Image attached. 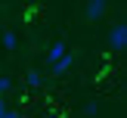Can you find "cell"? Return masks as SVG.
<instances>
[{"label": "cell", "instance_id": "1", "mask_svg": "<svg viewBox=\"0 0 127 118\" xmlns=\"http://www.w3.org/2000/svg\"><path fill=\"white\" fill-rule=\"evenodd\" d=\"M109 47H112V50H124V47H127V25H124V22H118L115 28L109 31Z\"/></svg>", "mask_w": 127, "mask_h": 118}, {"label": "cell", "instance_id": "2", "mask_svg": "<svg viewBox=\"0 0 127 118\" xmlns=\"http://www.w3.org/2000/svg\"><path fill=\"white\" fill-rule=\"evenodd\" d=\"M105 9H109V3H105V0H90V3L84 6V12H87V19H99V16H102Z\"/></svg>", "mask_w": 127, "mask_h": 118}, {"label": "cell", "instance_id": "3", "mask_svg": "<svg viewBox=\"0 0 127 118\" xmlns=\"http://www.w3.org/2000/svg\"><path fill=\"white\" fill-rule=\"evenodd\" d=\"M65 53H68V50H65V43H62V40H53V43H50V50H47V59H50V65H53V62H59Z\"/></svg>", "mask_w": 127, "mask_h": 118}, {"label": "cell", "instance_id": "4", "mask_svg": "<svg viewBox=\"0 0 127 118\" xmlns=\"http://www.w3.org/2000/svg\"><path fill=\"white\" fill-rule=\"evenodd\" d=\"M71 62H74V56H71V53H65L59 62H53V65H50V72H53V75H65L68 68H71Z\"/></svg>", "mask_w": 127, "mask_h": 118}, {"label": "cell", "instance_id": "5", "mask_svg": "<svg viewBox=\"0 0 127 118\" xmlns=\"http://www.w3.org/2000/svg\"><path fill=\"white\" fill-rule=\"evenodd\" d=\"M25 84H28V87H40L43 84V75L37 72V68H28V72H25Z\"/></svg>", "mask_w": 127, "mask_h": 118}, {"label": "cell", "instance_id": "6", "mask_svg": "<svg viewBox=\"0 0 127 118\" xmlns=\"http://www.w3.org/2000/svg\"><path fill=\"white\" fill-rule=\"evenodd\" d=\"M0 40H3V47H6V50H16V43H19V37H16V31H6V34L0 37Z\"/></svg>", "mask_w": 127, "mask_h": 118}, {"label": "cell", "instance_id": "7", "mask_svg": "<svg viewBox=\"0 0 127 118\" xmlns=\"http://www.w3.org/2000/svg\"><path fill=\"white\" fill-rule=\"evenodd\" d=\"M9 87H12V81L6 78V75H0V99H3V93L9 90Z\"/></svg>", "mask_w": 127, "mask_h": 118}, {"label": "cell", "instance_id": "8", "mask_svg": "<svg viewBox=\"0 0 127 118\" xmlns=\"http://www.w3.org/2000/svg\"><path fill=\"white\" fill-rule=\"evenodd\" d=\"M84 112H87V115H96V112H99V103H87Z\"/></svg>", "mask_w": 127, "mask_h": 118}, {"label": "cell", "instance_id": "9", "mask_svg": "<svg viewBox=\"0 0 127 118\" xmlns=\"http://www.w3.org/2000/svg\"><path fill=\"white\" fill-rule=\"evenodd\" d=\"M6 112H9V109H6V103H3V99H0V118H3Z\"/></svg>", "mask_w": 127, "mask_h": 118}, {"label": "cell", "instance_id": "10", "mask_svg": "<svg viewBox=\"0 0 127 118\" xmlns=\"http://www.w3.org/2000/svg\"><path fill=\"white\" fill-rule=\"evenodd\" d=\"M3 118H19V115H16V112H6V115H3Z\"/></svg>", "mask_w": 127, "mask_h": 118}, {"label": "cell", "instance_id": "11", "mask_svg": "<svg viewBox=\"0 0 127 118\" xmlns=\"http://www.w3.org/2000/svg\"><path fill=\"white\" fill-rule=\"evenodd\" d=\"M43 118H59V115H56V112H50V115H43Z\"/></svg>", "mask_w": 127, "mask_h": 118}, {"label": "cell", "instance_id": "12", "mask_svg": "<svg viewBox=\"0 0 127 118\" xmlns=\"http://www.w3.org/2000/svg\"><path fill=\"white\" fill-rule=\"evenodd\" d=\"M19 118H25V115H19Z\"/></svg>", "mask_w": 127, "mask_h": 118}]
</instances>
